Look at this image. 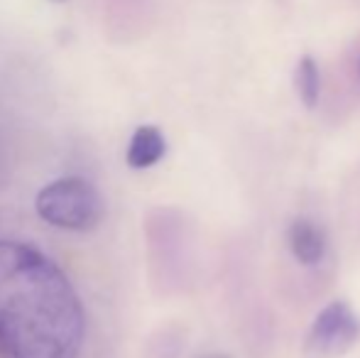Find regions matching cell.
<instances>
[{
    "instance_id": "cell-1",
    "label": "cell",
    "mask_w": 360,
    "mask_h": 358,
    "mask_svg": "<svg viewBox=\"0 0 360 358\" xmlns=\"http://www.w3.org/2000/svg\"><path fill=\"white\" fill-rule=\"evenodd\" d=\"M86 312L64 270L39 248L0 238V358H79Z\"/></svg>"
},
{
    "instance_id": "cell-2",
    "label": "cell",
    "mask_w": 360,
    "mask_h": 358,
    "mask_svg": "<svg viewBox=\"0 0 360 358\" xmlns=\"http://www.w3.org/2000/svg\"><path fill=\"white\" fill-rule=\"evenodd\" d=\"M34 209L54 229L89 234L105 219V199L89 179L59 177L44 184L34 196Z\"/></svg>"
},
{
    "instance_id": "cell-3",
    "label": "cell",
    "mask_w": 360,
    "mask_h": 358,
    "mask_svg": "<svg viewBox=\"0 0 360 358\" xmlns=\"http://www.w3.org/2000/svg\"><path fill=\"white\" fill-rule=\"evenodd\" d=\"M360 336V319L346 302H331L316 317L311 331L307 336L309 358H336L346 354Z\"/></svg>"
},
{
    "instance_id": "cell-4",
    "label": "cell",
    "mask_w": 360,
    "mask_h": 358,
    "mask_svg": "<svg viewBox=\"0 0 360 358\" xmlns=\"http://www.w3.org/2000/svg\"><path fill=\"white\" fill-rule=\"evenodd\" d=\"M167 140L157 125H140L128 143L125 160L133 170H150L165 158Z\"/></svg>"
},
{
    "instance_id": "cell-5",
    "label": "cell",
    "mask_w": 360,
    "mask_h": 358,
    "mask_svg": "<svg viewBox=\"0 0 360 358\" xmlns=\"http://www.w3.org/2000/svg\"><path fill=\"white\" fill-rule=\"evenodd\" d=\"M289 248L299 263L314 265L326 253V236L314 221L297 219L289 226Z\"/></svg>"
},
{
    "instance_id": "cell-6",
    "label": "cell",
    "mask_w": 360,
    "mask_h": 358,
    "mask_svg": "<svg viewBox=\"0 0 360 358\" xmlns=\"http://www.w3.org/2000/svg\"><path fill=\"white\" fill-rule=\"evenodd\" d=\"M297 91L307 108L316 106L319 91H321V77H319V67L311 57H304L297 64Z\"/></svg>"
},
{
    "instance_id": "cell-7",
    "label": "cell",
    "mask_w": 360,
    "mask_h": 358,
    "mask_svg": "<svg viewBox=\"0 0 360 358\" xmlns=\"http://www.w3.org/2000/svg\"><path fill=\"white\" fill-rule=\"evenodd\" d=\"M199 358H231V356H226V354H206V356H199Z\"/></svg>"
},
{
    "instance_id": "cell-8",
    "label": "cell",
    "mask_w": 360,
    "mask_h": 358,
    "mask_svg": "<svg viewBox=\"0 0 360 358\" xmlns=\"http://www.w3.org/2000/svg\"><path fill=\"white\" fill-rule=\"evenodd\" d=\"M57 3H64V0H57Z\"/></svg>"
}]
</instances>
